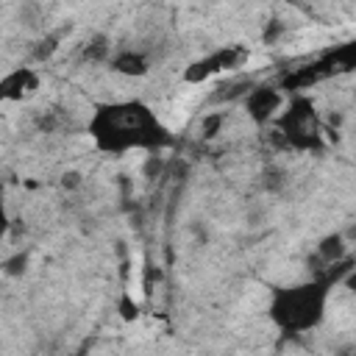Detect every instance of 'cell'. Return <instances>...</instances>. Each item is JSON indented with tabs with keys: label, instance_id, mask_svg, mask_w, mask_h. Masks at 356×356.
Segmentation results:
<instances>
[{
	"label": "cell",
	"instance_id": "obj_4",
	"mask_svg": "<svg viewBox=\"0 0 356 356\" xmlns=\"http://www.w3.org/2000/svg\"><path fill=\"white\" fill-rule=\"evenodd\" d=\"M356 67V42H342L325 53H320L314 61H306L300 67H292L286 72H281L278 78V92L284 95H303V89H309L312 83H320L331 75L339 72H350Z\"/></svg>",
	"mask_w": 356,
	"mask_h": 356
},
{
	"label": "cell",
	"instance_id": "obj_3",
	"mask_svg": "<svg viewBox=\"0 0 356 356\" xmlns=\"http://www.w3.org/2000/svg\"><path fill=\"white\" fill-rule=\"evenodd\" d=\"M275 142L289 150L300 153H320L323 150V122L317 106L309 95H292L281 117L275 120Z\"/></svg>",
	"mask_w": 356,
	"mask_h": 356
},
{
	"label": "cell",
	"instance_id": "obj_15",
	"mask_svg": "<svg viewBox=\"0 0 356 356\" xmlns=\"http://www.w3.org/2000/svg\"><path fill=\"white\" fill-rule=\"evenodd\" d=\"M120 314H122L125 320H136V317H139V306L131 303L128 295H122V300H120Z\"/></svg>",
	"mask_w": 356,
	"mask_h": 356
},
{
	"label": "cell",
	"instance_id": "obj_16",
	"mask_svg": "<svg viewBox=\"0 0 356 356\" xmlns=\"http://www.w3.org/2000/svg\"><path fill=\"white\" fill-rule=\"evenodd\" d=\"M8 225H11V217H8V209H6V200H3V189H0V242L8 234Z\"/></svg>",
	"mask_w": 356,
	"mask_h": 356
},
{
	"label": "cell",
	"instance_id": "obj_17",
	"mask_svg": "<svg viewBox=\"0 0 356 356\" xmlns=\"http://www.w3.org/2000/svg\"><path fill=\"white\" fill-rule=\"evenodd\" d=\"M81 184V175L78 172H64V178H61V186L64 189H72V186H78Z\"/></svg>",
	"mask_w": 356,
	"mask_h": 356
},
{
	"label": "cell",
	"instance_id": "obj_8",
	"mask_svg": "<svg viewBox=\"0 0 356 356\" xmlns=\"http://www.w3.org/2000/svg\"><path fill=\"white\" fill-rule=\"evenodd\" d=\"M108 67L117 72V75H128V78H142L147 75L150 70V58L142 53V50H117L111 58H108Z\"/></svg>",
	"mask_w": 356,
	"mask_h": 356
},
{
	"label": "cell",
	"instance_id": "obj_9",
	"mask_svg": "<svg viewBox=\"0 0 356 356\" xmlns=\"http://www.w3.org/2000/svg\"><path fill=\"white\" fill-rule=\"evenodd\" d=\"M317 259L325 261L328 267L337 264V261H345V259H348V245H345L342 234H328V236H323L320 245H317Z\"/></svg>",
	"mask_w": 356,
	"mask_h": 356
},
{
	"label": "cell",
	"instance_id": "obj_7",
	"mask_svg": "<svg viewBox=\"0 0 356 356\" xmlns=\"http://www.w3.org/2000/svg\"><path fill=\"white\" fill-rule=\"evenodd\" d=\"M39 72L33 67H14L0 78V103H19L39 92Z\"/></svg>",
	"mask_w": 356,
	"mask_h": 356
},
{
	"label": "cell",
	"instance_id": "obj_5",
	"mask_svg": "<svg viewBox=\"0 0 356 356\" xmlns=\"http://www.w3.org/2000/svg\"><path fill=\"white\" fill-rule=\"evenodd\" d=\"M248 58H250V50L245 44H222V47L211 50L209 56L192 61L184 70V81L186 83H203V81H209L217 72H231V70L245 67Z\"/></svg>",
	"mask_w": 356,
	"mask_h": 356
},
{
	"label": "cell",
	"instance_id": "obj_11",
	"mask_svg": "<svg viewBox=\"0 0 356 356\" xmlns=\"http://www.w3.org/2000/svg\"><path fill=\"white\" fill-rule=\"evenodd\" d=\"M56 47H58V33H50V36H44V39L36 42V47H33V58H36V61H47V58L53 56Z\"/></svg>",
	"mask_w": 356,
	"mask_h": 356
},
{
	"label": "cell",
	"instance_id": "obj_2",
	"mask_svg": "<svg viewBox=\"0 0 356 356\" xmlns=\"http://www.w3.org/2000/svg\"><path fill=\"white\" fill-rule=\"evenodd\" d=\"M350 259L331 264L328 273H317L309 281L292 284V286H275L267 303V317L270 323L284 334V337H300L312 328H317L325 317V306L331 298V286L350 273Z\"/></svg>",
	"mask_w": 356,
	"mask_h": 356
},
{
	"label": "cell",
	"instance_id": "obj_14",
	"mask_svg": "<svg viewBox=\"0 0 356 356\" xmlns=\"http://www.w3.org/2000/svg\"><path fill=\"white\" fill-rule=\"evenodd\" d=\"M222 125V111H214V114H209L206 120H203V125H200V134L206 136V139H211L214 134H217V128Z\"/></svg>",
	"mask_w": 356,
	"mask_h": 356
},
{
	"label": "cell",
	"instance_id": "obj_18",
	"mask_svg": "<svg viewBox=\"0 0 356 356\" xmlns=\"http://www.w3.org/2000/svg\"><path fill=\"white\" fill-rule=\"evenodd\" d=\"M72 356H86V353H83V350H78V353H72Z\"/></svg>",
	"mask_w": 356,
	"mask_h": 356
},
{
	"label": "cell",
	"instance_id": "obj_10",
	"mask_svg": "<svg viewBox=\"0 0 356 356\" xmlns=\"http://www.w3.org/2000/svg\"><path fill=\"white\" fill-rule=\"evenodd\" d=\"M253 86V81H231V83H222L214 95H211V103H228V100H234V97H245L248 95V89Z\"/></svg>",
	"mask_w": 356,
	"mask_h": 356
},
{
	"label": "cell",
	"instance_id": "obj_12",
	"mask_svg": "<svg viewBox=\"0 0 356 356\" xmlns=\"http://www.w3.org/2000/svg\"><path fill=\"white\" fill-rule=\"evenodd\" d=\"M106 56H108V44H106L103 36H97L95 42H89V44L83 47V58H86V61H103Z\"/></svg>",
	"mask_w": 356,
	"mask_h": 356
},
{
	"label": "cell",
	"instance_id": "obj_13",
	"mask_svg": "<svg viewBox=\"0 0 356 356\" xmlns=\"http://www.w3.org/2000/svg\"><path fill=\"white\" fill-rule=\"evenodd\" d=\"M28 270V253H14L11 259L3 261V273L6 275H22Z\"/></svg>",
	"mask_w": 356,
	"mask_h": 356
},
{
	"label": "cell",
	"instance_id": "obj_6",
	"mask_svg": "<svg viewBox=\"0 0 356 356\" xmlns=\"http://www.w3.org/2000/svg\"><path fill=\"white\" fill-rule=\"evenodd\" d=\"M284 106V95L273 83H253L245 95V111L256 125H267Z\"/></svg>",
	"mask_w": 356,
	"mask_h": 356
},
{
	"label": "cell",
	"instance_id": "obj_1",
	"mask_svg": "<svg viewBox=\"0 0 356 356\" xmlns=\"http://www.w3.org/2000/svg\"><path fill=\"white\" fill-rule=\"evenodd\" d=\"M86 134L92 136L95 147L106 156H125L131 150L159 153L161 147L172 145L170 128L156 117V111L145 100H108L97 103Z\"/></svg>",
	"mask_w": 356,
	"mask_h": 356
}]
</instances>
